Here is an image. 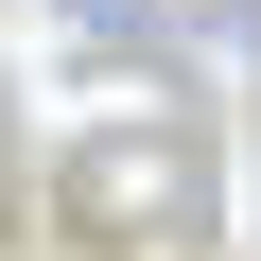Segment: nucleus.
Listing matches in <instances>:
<instances>
[{"label":"nucleus","instance_id":"1","mask_svg":"<svg viewBox=\"0 0 261 261\" xmlns=\"http://www.w3.org/2000/svg\"><path fill=\"white\" fill-rule=\"evenodd\" d=\"M53 244L70 261H209L226 244V157H209V105H105L53 140Z\"/></svg>","mask_w":261,"mask_h":261},{"label":"nucleus","instance_id":"2","mask_svg":"<svg viewBox=\"0 0 261 261\" xmlns=\"http://www.w3.org/2000/svg\"><path fill=\"white\" fill-rule=\"evenodd\" d=\"M53 18H70V35H87V53H140V70H157V87H174V70H192V0H53Z\"/></svg>","mask_w":261,"mask_h":261}]
</instances>
